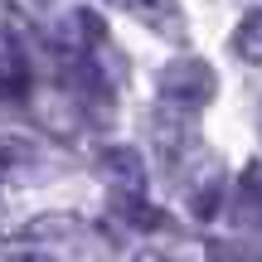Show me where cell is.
<instances>
[{"label":"cell","instance_id":"1","mask_svg":"<svg viewBox=\"0 0 262 262\" xmlns=\"http://www.w3.org/2000/svg\"><path fill=\"white\" fill-rule=\"evenodd\" d=\"M156 93H160V102L180 107V112H199V107L214 102L219 73H214V63H209V58L180 54V58H170V63L156 73Z\"/></svg>","mask_w":262,"mask_h":262},{"label":"cell","instance_id":"2","mask_svg":"<svg viewBox=\"0 0 262 262\" xmlns=\"http://www.w3.org/2000/svg\"><path fill=\"white\" fill-rule=\"evenodd\" d=\"M97 175H102L117 194H141V189H146V160L131 146H102L97 150Z\"/></svg>","mask_w":262,"mask_h":262},{"label":"cell","instance_id":"3","mask_svg":"<svg viewBox=\"0 0 262 262\" xmlns=\"http://www.w3.org/2000/svg\"><path fill=\"white\" fill-rule=\"evenodd\" d=\"M29 93V58L15 34H0V97H25Z\"/></svg>","mask_w":262,"mask_h":262},{"label":"cell","instance_id":"4","mask_svg":"<svg viewBox=\"0 0 262 262\" xmlns=\"http://www.w3.org/2000/svg\"><path fill=\"white\" fill-rule=\"evenodd\" d=\"M107 5H122L126 15L146 19L150 29H165L170 39H185V19H180V5H175V0H107Z\"/></svg>","mask_w":262,"mask_h":262},{"label":"cell","instance_id":"5","mask_svg":"<svg viewBox=\"0 0 262 262\" xmlns=\"http://www.w3.org/2000/svg\"><path fill=\"white\" fill-rule=\"evenodd\" d=\"M39 170V146L25 136H0V175L10 180H25Z\"/></svg>","mask_w":262,"mask_h":262},{"label":"cell","instance_id":"6","mask_svg":"<svg viewBox=\"0 0 262 262\" xmlns=\"http://www.w3.org/2000/svg\"><path fill=\"white\" fill-rule=\"evenodd\" d=\"M219 199H224V170L209 160V165H204V180L189 185V209H194V219H214L219 214Z\"/></svg>","mask_w":262,"mask_h":262},{"label":"cell","instance_id":"7","mask_svg":"<svg viewBox=\"0 0 262 262\" xmlns=\"http://www.w3.org/2000/svg\"><path fill=\"white\" fill-rule=\"evenodd\" d=\"M117 214L126 219V224H136V228H150V233H160V228H170V219H165V209H150L141 194H117Z\"/></svg>","mask_w":262,"mask_h":262},{"label":"cell","instance_id":"8","mask_svg":"<svg viewBox=\"0 0 262 262\" xmlns=\"http://www.w3.org/2000/svg\"><path fill=\"white\" fill-rule=\"evenodd\" d=\"M238 224H262V170L253 165V170H248V175H243V185H238Z\"/></svg>","mask_w":262,"mask_h":262},{"label":"cell","instance_id":"9","mask_svg":"<svg viewBox=\"0 0 262 262\" xmlns=\"http://www.w3.org/2000/svg\"><path fill=\"white\" fill-rule=\"evenodd\" d=\"M233 54L243 58V63H257L262 68V10H257V15H248L243 25L233 29Z\"/></svg>","mask_w":262,"mask_h":262},{"label":"cell","instance_id":"10","mask_svg":"<svg viewBox=\"0 0 262 262\" xmlns=\"http://www.w3.org/2000/svg\"><path fill=\"white\" fill-rule=\"evenodd\" d=\"M78 219L73 214H44V219H34V224L25 228V238H54V233H78Z\"/></svg>","mask_w":262,"mask_h":262},{"label":"cell","instance_id":"11","mask_svg":"<svg viewBox=\"0 0 262 262\" xmlns=\"http://www.w3.org/2000/svg\"><path fill=\"white\" fill-rule=\"evenodd\" d=\"M5 262H54V257L44 248H15V253H5Z\"/></svg>","mask_w":262,"mask_h":262},{"label":"cell","instance_id":"12","mask_svg":"<svg viewBox=\"0 0 262 262\" xmlns=\"http://www.w3.org/2000/svg\"><path fill=\"white\" fill-rule=\"evenodd\" d=\"M131 262H175V257H165V253H160V248H146V253H136Z\"/></svg>","mask_w":262,"mask_h":262},{"label":"cell","instance_id":"13","mask_svg":"<svg viewBox=\"0 0 262 262\" xmlns=\"http://www.w3.org/2000/svg\"><path fill=\"white\" fill-rule=\"evenodd\" d=\"M34 5H54V0H34Z\"/></svg>","mask_w":262,"mask_h":262}]
</instances>
